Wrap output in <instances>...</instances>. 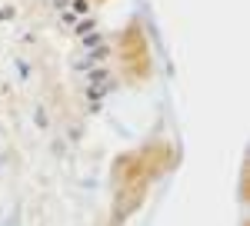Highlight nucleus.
I'll list each match as a JSON object with an SVG mask.
<instances>
[{"instance_id":"1","label":"nucleus","mask_w":250,"mask_h":226,"mask_svg":"<svg viewBox=\"0 0 250 226\" xmlns=\"http://www.w3.org/2000/svg\"><path fill=\"white\" fill-rule=\"evenodd\" d=\"M117 90V80L110 76V80H104V83H90V87H83V96L90 100L87 103V113H97L100 107H104V100Z\"/></svg>"},{"instance_id":"2","label":"nucleus","mask_w":250,"mask_h":226,"mask_svg":"<svg viewBox=\"0 0 250 226\" xmlns=\"http://www.w3.org/2000/svg\"><path fill=\"white\" fill-rule=\"evenodd\" d=\"M83 87H90V83H104V80H110L114 76V70L107 67V63H97V67H90V70H83Z\"/></svg>"},{"instance_id":"3","label":"nucleus","mask_w":250,"mask_h":226,"mask_svg":"<svg viewBox=\"0 0 250 226\" xmlns=\"http://www.w3.org/2000/svg\"><path fill=\"white\" fill-rule=\"evenodd\" d=\"M90 30H97V17L94 14H87V17H77V23H74V27H70V34H74V37H83V34H90Z\"/></svg>"},{"instance_id":"4","label":"nucleus","mask_w":250,"mask_h":226,"mask_svg":"<svg viewBox=\"0 0 250 226\" xmlns=\"http://www.w3.org/2000/svg\"><path fill=\"white\" fill-rule=\"evenodd\" d=\"M100 43H107V34H104V30H90V34L80 37V50H94Z\"/></svg>"},{"instance_id":"5","label":"nucleus","mask_w":250,"mask_h":226,"mask_svg":"<svg viewBox=\"0 0 250 226\" xmlns=\"http://www.w3.org/2000/svg\"><path fill=\"white\" fill-rule=\"evenodd\" d=\"M34 123L40 130H50V116H47V107L43 103H34Z\"/></svg>"},{"instance_id":"6","label":"nucleus","mask_w":250,"mask_h":226,"mask_svg":"<svg viewBox=\"0 0 250 226\" xmlns=\"http://www.w3.org/2000/svg\"><path fill=\"white\" fill-rule=\"evenodd\" d=\"M14 67H17V76H20V80H30V76H34V70H30V63H27L23 56H17V60H14Z\"/></svg>"},{"instance_id":"7","label":"nucleus","mask_w":250,"mask_h":226,"mask_svg":"<svg viewBox=\"0 0 250 226\" xmlns=\"http://www.w3.org/2000/svg\"><path fill=\"white\" fill-rule=\"evenodd\" d=\"M67 7H70L77 17H87V14H90V0H70Z\"/></svg>"},{"instance_id":"8","label":"nucleus","mask_w":250,"mask_h":226,"mask_svg":"<svg viewBox=\"0 0 250 226\" xmlns=\"http://www.w3.org/2000/svg\"><path fill=\"white\" fill-rule=\"evenodd\" d=\"M57 14H60V27H63V30H70V27L77 23V14H74L70 7H67V10H57Z\"/></svg>"},{"instance_id":"9","label":"nucleus","mask_w":250,"mask_h":226,"mask_svg":"<svg viewBox=\"0 0 250 226\" xmlns=\"http://www.w3.org/2000/svg\"><path fill=\"white\" fill-rule=\"evenodd\" d=\"M50 150L57 153V156H67V143H63V140H54V143H50Z\"/></svg>"},{"instance_id":"10","label":"nucleus","mask_w":250,"mask_h":226,"mask_svg":"<svg viewBox=\"0 0 250 226\" xmlns=\"http://www.w3.org/2000/svg\"><path fill=\"white\" fill-rule=\"evenodd\" d=\"M67 136H70V143H77V140H80V127H70V130H67Z\"/></svg>"},{"instance_id":"11","label":"nucleus","mask_w":250,"mask_h":226,"mask_svg":"<svg viewBox=\"0 0 250 226\" xmlns=\"http://www.w3.org/2000/svg\"><path fill=\"white\" fill-rule=\"evenodd\" d=\"M67 3H70V0H50V7H54V10H67Z\"/></svg>"},{"instance_id":"12","label":"nucleus","mask_w":250,"mask_h":226,"mask_svg":"<svg viewBox=\"0 0 250 226\" xmlns=\"http://www.w3.org/2000/svg\"><path fill=\"white\" fill-rule=\"evenodd\" d=\"M3 160H7V153L0 150V173H3Z\"/></svg>"}]
</instances>
